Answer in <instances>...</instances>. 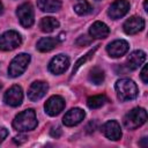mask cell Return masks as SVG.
<instances>
[{"mask_svg": "<svg viewBox=\"0 0 148 148\" xmlns=\"http://www.w3.org/2000/svg\"><path fill=\"white\" fill-rule=\"evenodd\" d=\"M37 126L36 112L32 109H27L15 116L13 120V127L18 132L32 131Z\"/></svg>", "mask_w": 148, "mask_h": 148, "instance_id": "6da1fadb", "label": "cell"}, {"mask_svg": "<svg viewBox=\"0 0 148 148\" xmlns=\"http://www.w3.org/2000/svg\"><path fill=\"white\" fill-rule=\"evenodd\" d=\"M16 16L23 28H30L35 21L34 8L30 2H24L20 5L16 9Z\"/></svg>", "mask_w": 148, "mask_h": 148, "instance_id": "8992f818", "label": "cell"}, {"mask_svg": "<svg viewBox=\"0 0 148 148\" xmlns=\"http://www.w3.org/2000/svg\"><path fill=\"white\" fill-rule=\"evenodd\" d=\"M39 28L43 32H52L57 28H59V21L52 16L43 17L39 22Z\"/></svg>", "mask_w": 148, "mask_h": 148, "instance_id": "ffe728a7", "label": "cell"}, {"mask_svg": "<svg viewBox=\"0 0 148 148\" xmlns=\"http://www.w3.org/2000/svg\"><path fill=\"white\" fill-rule=\"evenodd\" d=\"M7 135H8V131L5 127H0V143L6 139Z\"/></svg>", "mask_w": 148, "mask_h": 148, "instance_id": "83f0119b", "label": "cell"}, {"mask_svg": "<svg viewBox=\"0 0 148 148\" xmlns=\"http://www.w3.org/2000/svg\"><path fill=\"white\" fill-rule=\"evenodd\" d=\"M37 6L42 12L54 13L60 9L61 1L60 0H37Z\"/></svg>", "mask_w": 148, "mask_h": 148, "instance_id": "d6986e66", "label": "cell"}, {"mask_svg": "<svg viewBox=\"0 0 148 148\" xmlns=\"http://www.w3.org/2000/svg\"><path fill=\"white\" fill-rule=\"evenodd\" d=\"M88 79H89V81H90L92 84L99 86V84H102V83L104 82V79H105L104 71H103L101 67H98V66L92 67V68L89 71Z\"/></svg>", "mask_w": 148, "mask_h": 148, "instance_id": "44dd1931", "label": "cell"}, {"mask_svg": "<svg viewBox=\"0 0 148 148\" xmlns=\"http://www.w3.org/2000/svg\"><path fill=\"white\" fill-rule=\"evenodd\" d=\"M73 8L77 15H87V14H90L92 10L90 3L87 0H76Z\"/></svg>", "mask_w": 148, "mask_h": 148, "instance_id": "7402d4cb", "label": "cell"}, {"mask_svg": "<svg viewBox=\"0 0 148 148\" xmlns=\"http://www.w3.org/2000/svg\"><path fill=\"white\" fill-rule=\"evenodd\" d=\"M30 54L28 53H20L17 54L9 64L8 67V74L12 77H17L27 69L28 65L30 64Z\"/></svg>", "mask_w": 148, "mask_h": 148, "instance_id": "277c9868", "label": "cell"}, {"mask_svg": "<svg viewBox=\"0 0 148 148\" xmlns=\"http://www.w3.org/2000/svg\"><path fill=\"white\" fill-rule=\"evenodd\" d=\"M147 120V111L143 108H134L124 117V125L127 130H135Z\"/></svg>", "mask_w": 148, "mask_h": 148, "instance_id": "3957f363", "label": "cell"}, {"mask_svg": "<svg viewBox=\"0 0 148 148\" xmlns=\"http://www.w3.org/2000/svg\"><path fill=\"white\" fill-rule=\"evenodd\" d=\"M106 101L108 99L104 95H95V96H90L87 99V105L89 109H98L103 106Z\"/></svg>", "mask_w": 148, "mask_h": 148, "instance_id": "603a6c76", "label": "cell"}, {"mask_svg": "<svg viewBox=\"0 0 148 148\" xmlns=\"http://www.w3.org/2000/svg\"><path fill=\"white\" fill-rule=\"evenodd\" d=\"M147 72H148V68H147V65H145L142 67L141 73H140V76H141V80L143 81V83H148V74H147Z\"/></svg>", "mask_w": 148, "mask_h": 148, "instance_id": "484cf974", "label": "cell"}, {"mask_svg": "<svg viewBox=\"0 0 148 148\" xmlns=\"http://www.w3.org/2000/svg\"><path fill=\"white\" fill-rule=\"evenodd\" d=\"M114 88H116V92H117L118 98L123 102L132 101L139 94V90H138V87H136L135 82L133 80H130V79L118 80L116 82Z\"/></svg>", "mask_w": 148, "mask_h": 148, "instance_id": "7a4b0ae2", "label": "cell"}, {"mask_svg": "<svg viewBox=\"0 0 148 148\" xmlns=\"http://www.w3.org/2000/svg\"><path fill=\"white\" fill-rule=\"evenodd\" d=\"M86 117V112L80 108H73L69 111H67L62 118V123L65 126L72 127L80 124Z\"/></svg>", "mask_w": 148, "mask_h": 148, "instance_id": "9a60e30c", "label": "cell"}, {"mask_svg": "<svg viewBox=\"0 0 148 148\" xmlns=\"http://www.w3.org/2000/svg\"><path fill=\"white\" fill-rule=\"evenodd\" d=\"M128 49H130V46H128V43L126 40L117 39V40H113L110 44H108L106 52L109 53V56L111 58H120L125 53H127Z\"/></svg>", "mask_w": 148, "mask_h": 148, "instance_id": "5bb4252c", "label": "cell"}, {"mask_svg": "<svg viewBox=\"0 0 148 148\" xmlns=\"http://www.w3.org/2000/svg\"><path fill=\"white\" fill-rule=\"evenodd\" d=\"M49 84L44 81H35L28 89V98L31 102H37L45 96L47 92Z\"/></svg>", "mask_w": 148, "mask_h": 148, "instance_id": "8fae6325", "label": "cell"}, {"mask_svg": "<svg viewBox=\"0 0 148 148\" xmlns=\"http://www.w3.org/2000/svg\"><path fill=\"white\" fill-rule=\"evenodd\" d=\"M65 108V99L59 96V95H53L51 96L44 104V109L45 112L51 116V117H56L58 116Z\"/></svg>", "mask_w": 148, "mask_h": 148, "instance_id": "52a82bcc", "label": "cell"}, {"mask_svg": "<svg viewBox=\"0 0 148 148\" xmlns=\"http://www.w3.org/2000/svg\"><path fill=\"white\" fill-rule=\"evenodd\" d=\"M110 34V29L109 27L104 23V22H101V21H96L91 24L90 29H89V35L91 38H95V39H103V38H106Z\"/></svg>", "mask_w": 148, "mask_h": 148, "instance_id": "e0dca14e", "label": "cell"}, {"mask_svg": "<svg viewBox=\"0 0 148 148\" xmlns=\"http://www.w3.org/2000/svg\"><path fill=\"white\" fill-rule=\"evenodd\" d=\"M96 50H97V46H96V47H94L92 50H90L88 53H86L83 57H81V58H80V59L76 61V64H75V66H74V68H73V72H72V74H73V75H74V74L77 72V69H79V68H80V67H81V66H82L84 62H87V61H88V60H89V59L92 57V54L95 53V51H96Z\"/></svg>", "mask_w": 148, "mask_h": 148, "instance_id": "cb8c5ba5", "label": "cell"}, {"mask_svg": "<svg viewBox=\"0 0 148 148\" xmlns=\"http://www.w3.org/2000/svg\"><path fill=\"white\" fill-rule=\"evenodd\" d=\"M61 134V130L59 127H53L52 131H51V135L54 136V138H59Z\"/></svg>", "mask_w": 148, "mask_h": 148, "instance_id": "f1b7e54d", "label": "cell"}, {"mask_svg": "<svg viewBox=\"0 0 148 148\" xmlns=\"http://www.w3.org/2000/svg\"><path fill=\"white\" fill-rule=\"evenodd\" d=\"M22 101H23V90L17 84L10 87L3 95V102L9 106H14V108L18 106L21 105Z\"/></svg>", "mask_w": 148, "mask_h": 148, "instance_id": "ba28073f", "label": "cell"}, {"mask_svg": "<svg viewBox=\"0 0 148 148\" xmlns=\"http://www.w3.org/2000/svg\"><path fill=\"white\" fill-rule=\"evenodd\" d=\"M91 40H92V38L91 37H88V36H81V37H79V39L76 40V45H79V46H86V45H88V44H90L91 43Z\"/></svg>", "mask_w": 148, "mask_h": 148, "instance_id": "d4e9b609", "label": "cell"}, {"mask_svg": "<svg viewBox=\"0 0 148 148\" xmlns=\"http://www.w3.org/2000/svg\"><path fill=\"white\" fill-rule=\"evenodd\" d=\"M14 142L15 143H17V145H22L23 142H25L27 141V136L25 135H23V134H20V135H16V136H14Z\"/></svg>", "mask_w": 148, "mask_h": 148, "instance_id": "4316f807", "label": "cell"}, {"mask_svg": "<svg viewBox=\"0 0 148 148\" xmlns=\"http://www.w3.org/2000/svg\"><path fill=\"white\" fill-rule=\"evenodd\" d=\"M60 40L57 37H43L37 42V50L40 52H49L59 45Z\"/></svg>", "mask_w": 148, "mask_h": 148, "instance_id": "ac0fdd59", "label": "cell"}, {"mask_svg": "<svg viewBox=\"0 0 148 148\" xmlns=\"http://www.w3.org/2000/svg\"><path fill=\"white\" fill-rule=\"evenodd\" d=\"M130 10V2L127 0H116L111 3L108 10V15L112 20H118L125 16Z\"/></svg>", "mask_w": 148, "mask_h": 148, "instance_id": "30bf717a", "label": "cell"}, {"mask_svg": "<svg viewBox=\"0 0 148 148\" xmlns=\"http://www.w3.org/2000/svg\"><path fill=\"white\" fill-rule=\"evenodd\" d=\"M143 28H145V20L141 16H136V15L131 16L123 24V29L127 35H135L140 32Z\"/></svg>", "mask_w": 148, "mask_h": 148, "instance_id": "4fadbf2b", "label": "cell"}, {"mask_svg": "<svg viewBox=\"0 0 148 148\" xmlns=\"http://www.w3.org/2000/svg\"><path fill=\"white\" fill-rule=\"evenodd\" d=\"M22 43L21 35L15 30H8L0 36V50L13 51L17 49Z\"/></svg>", "mask_w": 148, "mask_h": 148, "instance_id": "5b68a950", "label": "cell"}, {"mask_svg": "<svg viewBox=\"0 0 148 148\" xmlns=\"http://www.w3.org/2000/svg\"><path fill=\"white\" fill-rule=\"evenodd\" d=\"M96 1H101V0H96Z\"/></svg>", "mask_w": 148, "mask_h": 148, "instance_id": "1f68e13d", "label": "cell"}, {"mask_svg": "<svg viewBox=\"0 0 148 148\" xmlns=\"http://www.w3.org/2000/svg\"><path fill=\"white\" fill-rule=\"evenodd\" d=\"M145 60H146V52H143L142 50L133 51L126 60V69L134 71V69L139 68L145 62Z\"/></svg>", "mask_w": 148, "mask_h": 148, "instance_id": "2e32d148", "label": "cell"}, {"mask_svg": "<svg viewBox=\"0 0 148 148\" xmlns=\"http://www.w3.org/2000/svg\"><path fill=\"white\" fill-rule=\"evenodd\" d=\"M68 66H69V58L66 54H58L51 59L49 64V71L54 75H59L66 72Z\"/></svg>", "mask_w": 148, "mask_h": 148, "instance_id": "9c48e42d", "label": "cell"}, {"mask_svg": "<svg viewBox=\"0 0 148 148\" xmlns=\"http://www.w3.org/2000/svg\"><path fill=\"white\" fill-rule=\"evenodd\" d=\"M2 9H3V7H2V3H1V1H0V14L2 13Z\"/></svg>", "mask_w": 148, "mask_h": 148, "instance_id": "4dcf8cb0", "label": "cell"}, {"mask_svg": "<svg viewBox=\"0 0 148 148\" xmlns=\"http://www.w3.org/2000/svg\"><path fill=\"white\" fill-rule=\"evenodd\" d=\"M147 5H148V0H145V2H143V7H145V10H146V12H148V7H147Z\"/></svg>", "mask_w": 148, "mask_h": 148, "instance_id": "f546056e", "label": "cell"}, {"mask_svg": "<svg viewBox=\"0 0 148 148\" xmlns=\"http://www.w3.org/2000/svg\"><path fill=\"white\" fill-rule=\"evenodd\" d=\"M102 133L112 141H117L121 138V128L120 125L116 121V120H108L106 123H104L101 127Z\"/></svg>", "mask_w": 148, "mask_h": 148, "instance_id": "7c38bea8", "label": "cell"}]
</instances>
